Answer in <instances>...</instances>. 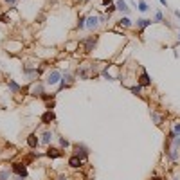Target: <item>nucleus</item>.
Listing matches in <instances>:
<instances>
[{
    "label": "nucleus",
    "mask_w": 180,
    "mask_h": 180,
    "mask_svg": "<svg viewBox=\"0 0 180 180\" xmlns=\"http://www.w3.org/2000/svg\"><path fill=\"white\" fill-rule=\"evenodd\" d=\"M13 171H15L20 178H25V176H27V169H25L24 164H15V166H13Z\"/></svg>",
    "instance_id": "1"
},
{
    "label": "nucleus",
    "mask_w": 180,
    "mask_h": 180,
    "mask_svg": "<svg viewBox=\"0 0 180 180\" xmlns=\"http://www.w3.org/2000/svg\"><path fill=\"white\" fill-rule=\"evenodd\" d=\"M60 79H61V72H60V70H52V72L49 74V78H47V83H49V85H56Z\"/></svg>",
    "instance_id": "2"
},
{
    "label": "nucleus",
    "mask_w": 180,
    "mask_h": 180,
    "mask_svg": "<svg viewBox=\"0 0 180 180\" xmlns=\"http://www.w3.org/2000/svg\"><path fill=\"white\" fill-rule=\"evenodd\" d=\"M72 81H74L72 74H69V72H65V76H63V79H61V86H60V88H65V86H69V85H72Z\"/></svg>",
    "instance_id": "3"
},
{
    "label": "nucleus",
    "mask_w": 180,
    "mask_h": 180,
    "mask_svg": "<svg viewBox=\"0 0 180 180\" xmlns=\"http://www.w3.org/2000/svg\"><path fill=\"white\" fill-rule=\"evenodd\" d=\"M74 150H76V155L79 157L81 160L86 159V148H85V146H79V144H78V146H74Z\"/></svg>",
    "instance_id": "4"
},
{
    "label": "nucleus",
    "mask_w": 180,
    "mask_h": 180,
    "mask_svg": "<svg viewBox=\"0 0 180 180\" xmlns=\"http://www.w3.org/2000/svg\"><path fill=\"white\" fill-rule=\"evenodd\" d=\"M97 24H99V18H97V16H90V18H86V27H88V29H96Z\"/></svg>",
    "instance_id": "5"
},
{
    "label": "nucleus",
    "mask_w": 180,
    "mask_h": 180,
    "mask_svg": "<svg viewBox=\"0 0 180 180\" xmlns=\"http://www.w3.org/2000/svg\"><path fill=\"white\" fill-rule=\"evenodd\" d=\"M96 41H97V38L96 36H90L86 41H85V52H88V51H92V47L96 45Z\"/></svg>",
    "instance_id": "6"
},
{
    "label": "nucleus",
    "mask_w": 180,
    "mask_h": 180,
    "mask_svg": "<svg viewBox=\"0 0 180 180\" xmlns=\"http://www.w3.org/2000/svg\"><path fill=\"white\" fill-rule=\"evenodd\" d=\"M81 164H83V160L79 159L78 155H74V157H70V159H69V166L70 168H79Z\"/></svg>",
    "instance_id": "7"
},
{
    "label": "nucleus",
    "mask_w": 180,
    "mask_h": 180,
    "mask_svg": "<svg viewBox=\"0 0 180 180\" xmlns=\"http://www.w3.org/2000/svg\"><path fill=\"white\" fill-rule=\"evenodd\" d=\"M41 121H43V123H51V121H54V112H51V110H49V112H45V114L41 115Z\"/></svg>",
    "instance_id": "8"
},
{
    "label": "nucleus",
    "mask_w": 180,
    "mask_h": 180,
    "mask_svg": "<svg viewBox=\"0 0 180 180\" xmlns=\"http://www.w3.org/2000/svg\"><path fill=\"white\" fill-rule=\"evenodd\" d=\"M115 6H117V9H121V11H123V13H126V15H128V13H130V7H128V6H126V2H124V0H119V2H117V4H115Z\"/></svg>",
    "instance_id": "9"
},
{
    "label": "nucleus",
    "mask_w": 180,
    "mask_h": 180,
    "mask_svg": "<svg viewBox=\"0 0 180 180\" xmlns=\"http://www.w3.org/2000/svg\"><path fill=\"white\" fill-rule=\"evenodd\" d=\"M47 155H49V157H52V159H58V157L61 155V151H60L58 148H49V151H47Z\"/></svg>",
    "instance_id": "10"
},
{
    "label": "nucleus",
    "mask_w": 180,
    "mask_h": 180,
    "mask_svg": "<svg viewBox=\"0 0 180 180\" xmlns=\"http://www.w3.org/2000/svg\"><path fill=\"white\" fill-rule=\"evenodd\" d=\"M137 25H139L141 29H144V27L151 25V20H148V18H141V20H137Z\"/></svg>",
    "instance_id": "11"
},
{
    "label": "nucleus",
    "mask_w": 180,
    "mask_h": 180,
    "mask_svg": "<svg viewBox=\"0 0 180 180\" xmlns=\"http://www.w3.org/2000/svg\"><path fill=\"white\" fill-rule=\"evenodd\" d=\"M51 141H52V133H51V131H45V133L41 135V142H43V144H49Z\"/></svg>",
    "instance_id": "12"
},
{
    "label": "nucleus",
    "mask_w": 180,
    "mask_h": 180,
    "mask_svg": "<svg viewBox=\"0 0 180 180\" xmlns=\"http://www.w3.org/2000/svg\"><path fill=\"white\" fill-rule=\"evenodd\" d=\"M27 142H29V146H31V148H36V146H38V139H36V135H29Z\"/></svg>",
    "instance_id": "13"
},
{
    "label": "nucleus",
    "mask_w": 180,
    "mask_h": 180,
    "mask_svg": "<svg viewBox=\"0 0 180 180\" xmlns=\"http://www.w3.org/2000/svg\"><path fill=\"white\" fill-rule=\"evenodd\" d=\"M151 81H150V76L146 74V72H142V76H141V85H144V86H148Z\"/></svg>",
    "instance_id": "14"
},
{
    "label": "nucleus",
    "mask_w": 180,
    "mask_h": 180,
    "mask_svg": "<svg viewBox=\"0 0 180 180\" xmlns=\"http://www.w3.org/2000/svg\"><path fill=\"white\" fill-rule=\"evenodd\" d=\"M9 171L7 169H4V171H0V180H9Z\"/></svg>",
    "instance_id": "15"
},
{
    "label": "nucleus",
    "mask_w": 180,
    "mask_h": 180,
    "mask_svg": "<svg viewBox=\"0 0 180 180\" xmlns=\"http://www.w3.org/2000/svg\"><path fill=\"white\" fill-rule=\"evenodd\" d=\"M119 24H121V25H124V27H130V25H131V22H130V18H126V16H124V18H121Z\"/></svg>",
    "instance_id": "16"
},
{
    "label": "nucleus",
    "mask_w": 180,
    "mask_h": 180,
    "mask_svg": "<svg viewBox=\"0 0 180 180\" xmlns=\"http://www.w3.org/2000/svg\"><path fill=\"white\" fill-rule=\"evenodd\" d=\"M9 88H11V92H18V90H20V86L15 81H9Z\"/></svg>",
    "instance_id": "17"
},
{
    "label": "nucleus",
    "mask_w": 180,
    "mask_h": 180,
    "mask_svg": "<svg viewBox=\"0 0 180 180\" xmlns=\"http://www.w3.org/2000/svg\"><path fill=\"white\" fill-rule=\"evenodd\" d=\"M139 9L144 13V11H148V4L144 2V0H141V2H139Z\"/></svg>",
    "instance_id": "18"
},
{
    "label": "nucleus",
    "mask_w": 180,
    "mask_h": 180,
    "mask_svg": "<svg viewBox=\"0 0 180 180\" xmlns=\"http://www.w3.org/2000/svg\"><path fill=\"white\" fill-rule=\"evenodd\" d=\"M41 92H43L41 86H34V88H33V94H34V96H41Z\"/></svg>",
    "instance_id": "19"
},
{
    "label": "nucleus",
    "mask_w": 180,
    "mask_h": 180,
    "mask_svg": "<svg viewBox=\"0 0 180 180\" xmlns=\"http://www.w3.org/2000/svg\"><path fill=\"white\" fill-rule=\"evenodd\" d=\"M85 22H86V18H85V16H81V18H79V22H78V27H79V29H83V27L86 25Z\"/></svg>",
    "instance_id": "20"
},
{
    "label": "nucleus",
    "mask_w": 180,
    "mask_h": 180,
    "mask_svg": "<svg viewBox=\"0 0 180 180\" xmlns=\"http://www.w3.org/2000/svg\"><path fill=\"white\" fill-rule=\"evenodd\" d=\"M155 22H162V13H160V11L155 13Z\"/></svg>",
    "instance_id": "21"
},
{
    "label": "nucleus",
    "mask_w": 180,
    "mask_h": 180,
    "mask_svg": "<svg viewBox=\"0 0 180 180\" xmlns=\"http://www.w3.org/2000/svg\"><path fill=\"white\" fill-rule=\"evenodd\" d=\"M60 144H61L63 148H67V146H69V141H67L65 137H61V139H60Z\"/></svg>",
    "instance_id": "22"
},
{
    "label": "nucleus",
    "mask_w": 180,
    "mask_h": 180,
    "mask_svg": "<svg viewBox=\"0 0 180 180\" xmlns=\"http://www.w3.org/2000/svg\"><path fill=\"white\" fill-rule=\"evenodd\" d=\"M151 117L155 119V123H157V124H160V115H157V114H151Z\"/></svg>",
    "instance_id": "23"
},
{
    "label": "nucleus",
    "mask_w": 180,
    "mask_h": 180,
    "mask_svg": "<svg viewBox=\"0 0 180 180\" xmlns=\"http://www.w3.org/2000/svg\"><path fill=\"white\" fill-rule=\"evenodd\" d=\"M0 22H4V24H7V22H9V16L2 15V16H0Z\"/></svg>",
    "instance_id": "24"
},
{
    "label": "nucleus",
    "mask_w": 180,
    "mask_h": 180,
    "mask_svg": "<svg viewBox=\"0 0 180 180\" xmlns=\"http://www.w3.org/2000/svg\"><path fill=\"white\" fill-rule=\"evenodd\" d=\"M131 92H133V94H139V92H141V86H133Z\"/></svg>",
    "instance_id": "25"
},
{
    "label": "nucleus",
    "mask_w": 180,
    "mask_h": 180,
    "mask_svg": "<svg viewBox=\"0 0 180 180\" xmlns=\"http://www.w3.org/2000/svg\"><path fill=\"white\" fill-rule=\"evenodd\" d=\"M103 4H105V6H110V4H112V0H103Z\"/></svg>",
    "instance_id": "26"
},
{
    "label": "nucleus",
    "mask_w": 180,
    "mask_h": 180,
    "mask_svg": "<svg viewBox=\"0 0 180 180\" xmlns=\"http://www.w3.org/2000/svg\"><path fill=\"white\" fill-rule=\"evenodd\" d=\"M6 2H7V4H15V2H16V0H6Z\"/></svg>",
    "instance_id": "27"
},
{
    "label": "nucleus",
    "mask_w": 180,
    "mask_h": 180,
    "mask_svg": "<svg viewBox=\"0 0 180 180\" xmlns=\"http://www.w3.org/2000/svg\"><path fill=\"white\" fill-rule=\"evenodd\" d=\"M160 4H162V6H168V2H166V0H160Z\"/></svg>",
    "instance_id": "28"
},
{
    "label": "nucleus",
    "mask_w": 180,
    "mask_h": 180,
    "mask_svg": "<svg viewBox=\"0 0 180 180\" xmlns=\"http://www.w3.org/2000/svg\"><path fill=\"white\" fill-rule=\"evenodd\" d=\"M58 180H67V178H65V176H60V178H58Z\"/></svg>",
    "instance_id": "29"
},
{
    "label": "nucleus",
    "mask_w": 180,
    "mask_h": 180,
    "mask_svg": "<svg viewBox=\"0 0 180 180\" xmlns=\"http://www.w3.org/2000/svg\"><path fill=\"white\" fill-rule=\"evenodd\" d=\"M153 180H162V178H159V176H155V178H153Z\"/></svg>",
    "instance_id": "30"
},
{
    "label": "nucleus",
    "mask_w": 180,
    "mask_h": 180,
    "mask_svg": "<svg viewBox=\"0 0 180 180\" xmlns=\"http://www.w3.org/2000/svg\"><path fill=\"white\" fill-rule=\"evenodd\" d=\"M175 180H180V178H175Z\"/></svg>",
    "instance_id": "31"
}]
</instances>
